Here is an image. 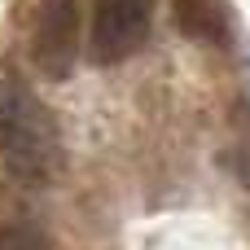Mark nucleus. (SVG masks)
Instances as JSON below:
<instances>
[{
  "label": "nucleus",
  "mask_w": 250,
  "mask_h": 250,
  "mask_svg": "<svg viewBox=\"0 0 250 250\" xmlns=\"http://www.w3.org/2000/svg\"><path fill=\"white\" fill-rule=\"evenodd\" d=\"M0 250H53V246L35 224H4L0 229Z\"/></svg>",
  "instance_id": "nucleus-5"
},
{
  "label": "nucleus",
  "mask_w": 250,
  "mask_h": 250,
  "mask_svg": "<svg viewBox=\"0 0 250 250\" xmlns=\"http://www.w3.org/2000/svg\"><path fill=\"white\" fill-rule=\"evenodd\" d=\"M154 26V0H101L88 31V57L97 66H114L132 57Z\"/></svg>",
  "instance_id": "nucleus-2"
},
{
  "label": "nucleus",
  "mask_w": 250,
  "mask_h": 250,
  "mask_svg": "<svg viewBox=\"0 0 250 250\" xmlns=\"http://www.w3.org/2000/svg\"><path fill=\"white\" fill-rule=\"evenodd\" d=\"M79 0H44L31 22V62L48 79H66L79 62Z\"/></svg>",
  "instance_id": "nucleus-3"
},
{
  "label": "nucleus",
  "mask_w": 250,
  "mask_h": 250,
  "mask_svg": "<svg viewBox=\"0 0 250 250\" xmlns=\"http://www.w3.org/2000/svg\"><path fill=\"white\" fill-rule=\"evenodd\" d=\"M224 167L233 171V180L250 193V149H229V154H224Z\"/></svg>",
  "instance_id": "nucleus-6"
},
{
  "label": "nucleus",
  "mask_w": 250,
  "mask_h": 250,
  "mask_svg": "<svg viewBox=\"0 0 250 250\" xmlns=\"http://www.w3.org/2000/svg\"><path fill=\"white\" fill-rule=\"evenodd\" d=\"M171 22H176V31H180L185 40H193V44L229 48V40H233L224 0H171Z\"/></svg>",
  "instance_id": "nucleus-4"
},
{
  "label": "nucleus",
  "mask_w": 250,
  "mask_h": 250,
  "mask_svg": "<svg viewBox=\"0 0 250 250\" xmlns=\"http://www.w3.org/2000/svg\"><path fill=\"white\" fill-rule=\"evenodd\" d=\"M0 163L22 185H48L62 171V132H57V119L13 75L0 79Z\"/></svg>",
  "instance_id": "nucleus-1"
}]
</instances>
